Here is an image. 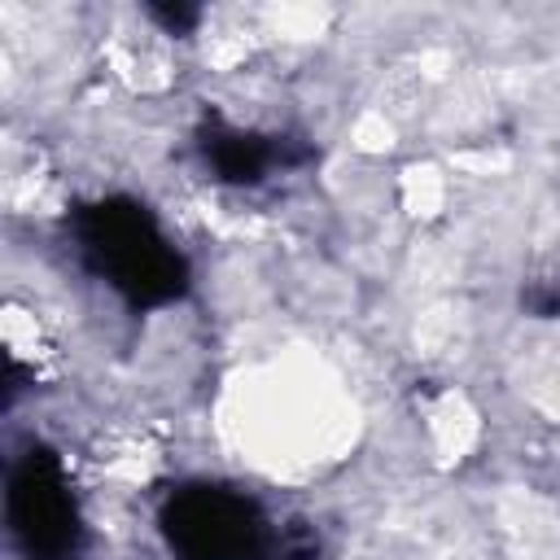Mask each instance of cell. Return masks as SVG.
Wrapping results in <instances>:
<instances>
[{"label": "cell", "mask_w": 560, "mask_h": 560, "mask_svg": "<svg viewBox=\"0 0 560 560\" xmlns=\"http://www.w3.org/2000/svg\"><path fill=\"white\" fill-rule=\"evenodd\" d=\"M429 438H433V446L451 459H459L468 446H472V438H477V411L459 398V394H446L433 411H429Z\"/></svg>", "instance_id": "cell-1"}, {"label": "cell", "mask_w": 560, "mask_h": 560, "mask_svg": "<svg viewBox=\"0 0 560 560\" xmlns=\"http://www.w3.org/2000/svg\"><path fill=\"white\" fill-rule=\"evenodd\" d=\"M402 201L416 210V214H438V206L446 201V184L438 171H407L402 175Z\"/></svg>", "instance_id": "cell-2"}]
</instances>
